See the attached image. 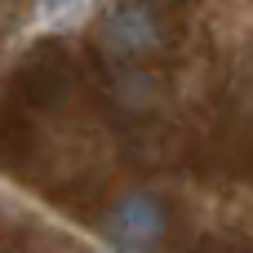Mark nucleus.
Returning <instances> with one entry per match:
<instances>
[{
    "label": "nucleus",
    "mask_w": 253,
    "mask_h": 253,
    "mask_svg": "<svg viewBox=\"0 0 253 253\" xmlns=\"http://www.w3.org/2000/svg\"><path fill=\"white\" fill-rule=\"evenodd\" d=\"M44 4V13H71V9H80L84 0H40Z\"/></svg>",
    "instance_id": "3"
},
{
    "label": "nucleus",
    "mask_w": 253,
    "mask_h": 253,
    "mask_svg": "<svg viewBox=\"0 0 253 253\" xmlns=\"http://www.w3.org/2000/svg\"><path fill=\"white\" fill-rule=\"evenodd\" d=\"M107 44L120 49V53H147L156 44V13L142 0L120 4L111 13V22H107Z\"/></svg>",
    "instance_id": "1"
},
{
    "label": "nucleus",
    "mask_w": 253,
    "mask_h": 253,
    "mask_svg": "<svg viewBox=\"0 0 253 253\" xmlns=\"http://www.w3.org/2000/svg\"><path fill=\"white\" fill-rule=\"evenodd\" d=\"M116 227L129 236V240H147V236H156V227H160V209L151 205V200H125L120 209H116Z\"/></svg>",
    "instance_id": "2"
}]
</instances>
